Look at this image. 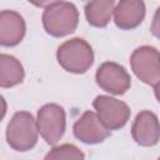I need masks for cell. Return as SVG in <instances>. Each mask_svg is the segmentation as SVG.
<instances>
[{
	"mask_svg": "<svg viewBox=\"0 0 160 160\" xmlns=\"http://www.w3.org/2000/svg\"><path fill=\"white\" fill-rule=\"evenodd\" d=\"M131 135L140 146H154L160 140V122L158 116L149 111H140L131 126Z\"/></svg>",
	"mask_w": 160,
	"mask_h": 160,
	"instance_id": "cell-9",
	"label": "cell"
},
{
	"mask_svg": "<svg viewBox=\"0 0 160 160\" xmlns=\"http://www.w3.org/2000/svg\"><path fill=\"white\" fill-rule=\"evenodd\" d=\"M95 80L100 89L112 95L125 94L131 85V78L128 71L112 61H106L98 68Z\"/></svg>",
	"mask_w": 160,
	"mask_h": 160,
	"instance_id": "cell-7",
	"label": "cell"
},
{
	"mask_svg": "<svg viewBox=\"0 0 160 160\" xmlns=\"http://www.w3.org/2000/svg\"><path fill=\"white\" fill-rule=\"evenodd\" d=\"M115 2L112 0H95L85 5V16L94 28H105L114 15Z\"/></svg>",
	"mask_w": 160,
	"mask_h": 160,
	"instance_id": "cell-12",
	"label": "cell"
},
{
	"mask_svg": "<svg viewBox=\"0 0 160 160\" xmlns=\"http://www.w3.org/2000/svg\"><path fill=\"white\" fill-rule=\"evenodd\" d=\"M154 92H155V96H156L158 101L160 102V81L154 85Z\"/></svg>",
	"mask_w": 160,
	"mask_h": 160,
	"instance_id": "cell-16",
	"label": "cell"
},
{
	"mask_svg": "<svg viewBox=\"0 0 160 160\" xmlns=\"http://www.w3.org/2000/svg\"><path fill=\"white\" fill-rule=\"evenodd\" d=\"M102 124L111 131L121 129L130 118V108L121 100L108 95H99L92 102Z\"/></svg>",
	"mask_w": 160,
	"mask_h": 160,
	"instance_id": "cell-6",
	"label": "cell"
},
{
	"mask_svg": "<svg viewBox=\"0 0 160 160\" xmlns=\"http://www.w3.org/2000/svg\"><path fill=\"white\" fill-rule=\"evenodd\" d=\"M72 131L78 140L89 145L102 142L110 135V130L102 124L98 114L90 110L85 111L76 120Z\"/></svg>",
	"mask_w": 160,
	"mask_h": 160,
	"instance_id": "cell-8",
	"label": "cell"
},
{
	"mask_svg": "<svg viewBox=\"0 0 160 160\" xmlns=\"http://www.w3.org/2000/svg\"><path fill=\"white\" fill-rule=\"evenodd\" d=\"M150 31H151V34H152L155 38L160 39V6L156 9V11H155V14H154Z\"/></svg>",
	"mask_w": 160,
	"mask_h": 160,
	"instance_id": "cell-15",
	"label": "cell"
},
{
	"mask_svg": "<svg viewBox=\"0 0 160 160\" xmlns=\"http://www.w3.org/2000/svg\"><path fill=\"white\" fill-rule=\"evenodd\" d=\"M56 59L64 70L72 74H84L94 62V52L88 41L74 38L58 48Z\"/></svg>",
	"mask_w": 160,
	"mask_h": 160,
	"instance_id": "cell-2",
	"label": "cell"
},
{
	"mask_svg": "<svg viewBox=\"0 0 160 160\" xmlns=\"http://www.w3.org/2000/svg\"><path fill=\"white\" fill-rule=\"evenodd\" d=\"M44 160H85L84 152L72 144H62L52 148Z\"/></svg>",
	"mask_w": 160,
	"mask_h": 160,
	"instance_id": "cell-14",
	"label": "cell"
},
{
	"mask_svg": "<svg viewBox=\"0 0 160 160\" xmlns=\"http://www.w3.org/2000/svg\"><path fill=\"white\" fill-rule=\"evenodd\" d=\"M79 22V12L72 2H50L42 14L45 31L54 38H62L75 31Z\"/></svg>",
	"mask_w": 160,
	"mask_h": 160,
	"instance_id": "cell-1",
	"label": "cell"
},
{
	"mask_svg": "<svg viewBox=\"0 0 160 160\" xmlns=\"http://www.w3.org/2000/svg\"><path fill=\"white\" fill-rule=\"evenodd\" d=\"M38 124L29 111L14 114L6 128V140L16 151H28L38 142Z\"/></svg>",
	"mask_w": 160,
	"mask_h": 160,
	"instance_id": "cell-3",
	"label": "cell"
},
{
	"mask_svg": "<svg viewBox=\"0 0 160 160\" xmlns=\"http://www.w3.org/2000/svg\"><path fill=\"white\" fill-rule=\"evenodd\" d=\"M145 18V4L140 0H121L115 5L114 21L121 30L138 28Z\"/></svg>",
	"mask_w": 160,
	"mask_h": 160,
	"instance_id": "cell-11",
	"label": "cell"
},
{
	"mask_svg": "<svg viewBox=\"0 0 160 160\" xmlns=\"http://www.w3.org/2000/svg\"><path fill=\"white\" fill-rule=\"evenodd\" d=\"M25 72L20 61L8 54L0 55V86L12 88L24 80Z\"/></svg>",
	"mask_w": 160,
	"mask_h": 160,
	"instance_id": "cell-13",
	"label": "cell"
},
{
	"mask_svg": "<svg viewBox=\"0 0 160 160\" xmlns=\"http://www.w3.org/2000/svg\"><path fill=\"white\" fill-rule=\"evenodd\" d=\"M26 25L24 18L14 10L0 12V44L2 46H15L25 36Z\"/></svg>",
	"mask_w": 160,
	"mask_h": 160,
	"instance_id": "cell-10",
	"label": "cell"
},
{
	"mask_svg": "<svg viewBox=\"0 0 160 160\" xmlns=\"http://www.w3.org/2000/svg\"><path fill=\"white\" fill-rule=\"evenodd\" d=\"M131 70L139 80L148 85L160 81V51L149 45L135 49L130 56Z\"/></svg>",
	"mask_w": 160,
	"mask_h": 160,
	"instance_id": "cell-4",
	"label": "cell"
},
{
	"mask_svg": "<svg viewBox=\"0 0 160 160\" xmlns=\"http://www.w3.org/2000/svg\"><path fill=\"white\" fill-rule=\"evenodd\" d=\"M158 160H160V158H159V159H158Z\"/></svg>",
	"mask_w": 160,
	"mask_h": 160,
	"instance_id": "cell-17",
	"label": "cell"
},
{
	"mask_svg": "<svg viewBox=\"0 0 160 160\" xmlns=\"http://www.w3.org/2000/svg\"><path fill=\"white\" fill-rule=\"evenodd\" d=\"M36 124L42 139L49 145H55L65 131V110L58 104H46L39 109Z\"/></svg>",
	"mask_w": 160,
	"mask_h": 160,
	"instance_id": "cell-5",
	"label": "cell"
}]
</instances>
